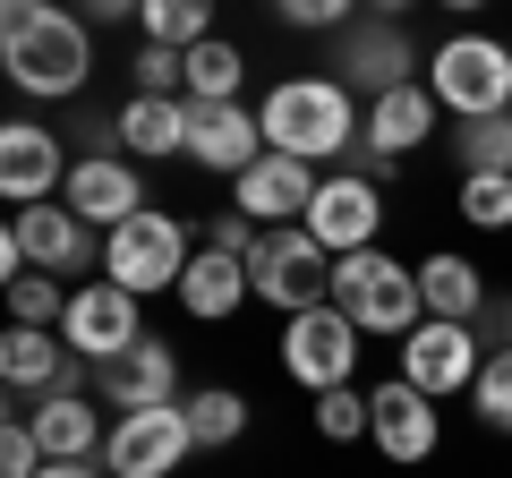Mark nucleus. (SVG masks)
Instances as JSON below:
<instances>
[{
	"label": "nucleus",
	"instance_id": "4",
	"mask_svg": "<svg viewBox=\"0 0 512 478\" xmlns=\"http://www.w3.org/2000/svg\"><path fill=\"white\" fill-rule=\"evenodd\" d=\"M427 94H436L453 120H495V111H512V43L453 35L427 60Z\"/></svg>",
	"mask_w": 512,
	"mask_h": 478
},
{
	"label": "nucleus",
	"instance_id": "1",
	"mask_svg": "<svg viewBox=\"0 0 512 478\" xmlns=\"http://www.w3.org/2000/svg\"><path fill=\"white\" fill-rule=\"evenodd\" d=\"M0 69L9 86L35 94V103H69L94 69V43H86V18L52 9V0H9L0 9Z\"/></svg>",
	"mask_w": 512,
	"mask_h": 478
},
{
	"label": "nucleus",
	"instance_id": "14",
	"mask_svg": "<svg viewBox=\"0 0 512 478\" xmlns=\"http://www.w3.org/2000/svg\"><path fill=\"white\" fill-rule=\"evenodd\" d=\"M69 154H60V137L52 129H35V120H9V129H0V197L18 205H52L60 188H69Z\"/></svg>",
	"mask_w": 512,
	"mask_h": 478
},
{
	"label": "nucleus",
	"instance_id": "13",
	"mask_svg": "<svg viewBox=\"0 0 512 478\" xmlns=\"http://www.w3.org/2000/svg\"><path fill=\"white\" fill-rule=\"evenodd\" d=\"M0 376H9V393H35V402H69V393H86V359H77L60 333H35V325H9V342H0Z\"/></svg>",
	"mask_w": 512,
	"mask_h": 478
},
{
	"label": "nucleus",
	"instance_id": "34",
	"mask_svg": "<svg viewBox=\"0 0 512 478\" xmlns=\"http://www.w3.org/2000/svg\"><path fill=\"white\" fill-rule=\"evenodd\" d=\"M52 461H43V444H35V427L26 419H9L0 427V478H43Z\"/></svg>",
	"mask_w": 512,
	"mask_h": 478
},
{
	"label": "nucleus",
	"instance_id": "9",
	"mask_svg": "<svg viewBox=\"0 0 512 478\" xmlns=\"http://www.w3.org/2000/svg\"><path fill=\"white\" fill-rule=\"evenodd\" d=\"M478 368H487V342H478V325H436V316H427V325L402 342V385H419L427 402H444V393H470Z\"/></svg>",
	"mask_w": 512,
	"mask_h": 478
},
{
	"label": "nucleus",
	"instance_id": "24",
	"mask_svg": "<svg viewBox=\"0 0 512 478\" xmlns=\"http://www.w3.org/2000/svg\"><path fill=\"white\" fill-rule=\"evenodd\" d=\"M120 129V154L154 163V154H188V103H163V94H128V111L111 120Z\"/></svg>",
	"mask_w": 512,
	"mask_h": 478
},
{
	"label": "nucleus",
	"instance_id": "12",
	"mask_svg": "<svg viewBox=\"0 0 512 478\" xmlns=\"http://www.w3.org/2000/svg\"><path fill=\"white\" fill-rule=\"evenodd\" d=\"M60 342H69L86 368H111L120 350L146 342V325H137V299H128L120 282H86V291L69 299V325H60Z\"/></svg>",
	"mask_w": 512,
	"mask_h": 478
},
{
	"label": "nucleus",
	"instance_id": "37",
	"mask_svg": "<svg viewBox=\"0 0 512 478\" xmlns=\"http://www.w3.org/2000/svg\"><path fill=\"white\" fill-rule=\"evenodd\" d=\"M291 26H342V0H282Z\"/></svg>",
	"mask_w": 512,
	"mask_h": 478
},
{
	"label": "nucleus",
	"instance_id": "2",
	"mask_svg": "<svg viewBox=\"0 0 512 478\" xmlns=\"http://www.w3.org/2000/svg\"><path fill=\"white\" fill-rule=\"evenodd\" d=\"M256 120H265V154H291V163H333V154L359 146V111H350V86L342 77H282L265 103H256Z\"/></svg>",
	"mask_w": 512,
	"mask_h": 478
},
{
	"label": "nucleus",
	"instance_id": "36",
	"mask_svg": "<svg viewBox=\"0 0 512 478\" xmlns=\"http://www.w3.org/2000/svg\"><path fill=\"white\" fill-rule=\"evenodd\" d=\"M478 342H487V350H512V299H487V316H478Z\"/></svg>",
	"mask_w": 512,
	"mask_h": 478
},
{
	"label": "nucleus",
	"instance_id": "16",
	"mask_svg": "<svg viewBox=\"0 0 512 478\" xmlns=\"http://www.w3.org/2000/svg\"><path fill=\"white\" fill-rule=\"evenodd\" d=\"M367 444H376L384 461H436V444H444L436 402H427L419 385H402V376H384V385L367 393Z\"/></svg>",
	"mask_w": 512,
	"mask_h": 478
},
{
	"label": "nucleus",
	"instance_id": "18",
	"mask_svg": "<svg viewBox=\"0 0 512 478\" xmlns=\"http://www.w3.org/2000/svg\"><path fill=\"white\" fill-rule=\"evenodd\" d=\"M436 111H444V103H436L427 86L376 94V103H367V129H359V163H367V180H376V171H393L410 146H427V137H436Z\"/></svg>",
	"mask_w": 512,
	"mask_h": 478
},
{
	"label": "nucleus",
	"instance_id": "21",
	"mask_svg": "<svg viewBox=\"0 0 512 478\" xmlns=\"http://www.w3.org/2000/svg\"><path fill=\"white\" fill-rule=\"evenodd\" d=\"M419 52H410V35L393 18H367V26H350V43H342V86L350 94H402V86H419Z\"/></svg>",
	"mask_w": 512,
	"mask_h": 478
},
{
	"label": "nucleus",
	"instance_id": "3",
	"mask_svg": "<svg viewBox=\"0 0 512 478\" xmlns=\"http://www.w3.org/2000/svg\"><path fill=\"white\" fill-rule=\"evenodd\" d=\"M333 308H342L359 333H393V342H410V333L427 325L419 265H393L384 248H367V257H342V265H333Z\"/></svg>",
	"mask_w": 512,
	"mask_h": 478
},
{
	"label": "nucleus",
	"instance_id": "11",
	"mask_svg": "<svg viewBox=\"0 0 512 478\" xmlns=\"http://www.w3.org/2000/svg\"><path fill=\"white\" fill-rule=\"evenodd\" d=\"M60 205H69L86 231H120L128 214H146V180H137V163L128 154H77V171H69V188H60Z\"/></svg>",
	"mask_w": 512,
	"mask_h": 478
},
{
	"label": "nucleus",
	"instance_id": "22",
	"mask_svg": "<svg viewBox=\"0 0 512 478\" xmlns=\"http://www.w3.org/2000/svg\"><path fill=\"white\" fill-rule=\"evenodd\" d=\"M26 427H35L43 461H103V444H111L103 410H94L86 393H69V402H35V410H26Z\"/></svg>",
	"mask_w": 512,
	"mask_h": 478
},
{
	"label": "nucleus",
	"instance_id": "5",
	"mask_svg": "<svg viewBox=\"0 0 512 478\" xmlns=\"http://www.w3.org/2000/svg\"><path fill=\"white\" fill-rule=\"evenodd\" d=\"M188 265H197V257H188V231H180L171 214H154V205H146V214H128L120 231L103 239V282H120L128 299H146V291H180Z\"/></svg>",
	"mask_w": 512,
	"mask_h": 478
},
{
	"label": "nucleus",
	"instance_id": "30",
	"mask_svg": "<svg viewBox=\"0 0 512 478\" xmlns=\"http://www.w3.org/2000/svg\"><path fill=\"white\" fill-rule=\"evenodd\" d=\"M69 282H60V274H18V282H9V316H18V325H35V333H60V325H69Z\"/></svg>",
	"mask_w": 512,
	"mask_h": 478
},
{
	"label": "nucleus",
	"instance_id": "20",
	"mask_svg": "<svg viewBox=\"0 0 512 478\" xmlns=\"http://www.w3.org/2000/svg\"><path fill=\"white\" fill-rule=\"evenodd\" d=\"M188 163L222 171V180L256 171V163H265V120L239 111V103H205V111L188 103Z\"/></svg>",
	"mask_w": 512,
	"mask_h": 478
},
{
	"label": "nucleus",
	"instance_id": "6",
	"mask_svg": "<svg viewBox=\"0 0 512 478\" xmlns=\"http://www.w3.org/2000/svg\"><path fill=\"white\" fill-rule=\"evenodd\" d=\"M248 291L282 316H308V308H333V257L316 248L308 231H265L248 257Z\"/></svg>",
	"mask_w": 512,
	"mask_h": 478
},
{
	"label": "nucleus",
	"instance_id": "38",
	"mask_svg": "<svg viewBox=\"0 0 512 478\" xmlns=\"http://www.w3.org/2000/svg\"><path fill=\"white\" fill-rule=\"evenodd\" d=\"M43 478H111V470H103V461H52Z\"/></svg>",
	"mask_w": 512,
	"mask_h": 478
},
{
	"label": "nucleus",
	"instance_id": "33",
	"mask_svg": "<svg viewBox=\"0 0 512 478\" xmlns=\"http://www.w3.org/2000/svg\"><path fill=\"white\" fill-rule=\"evenodd\" d=\"M461 214L478 231H512V180H461Z\"/></svg>",
	"mask_w": 512,
	"mask_h": 478
},
{
	"label": "nucleus",
	"instance_id": "8",
	"mask_svg": "<svg viewBox=\"0 0 512 478\" xmlns=\"http://www.w3.org/2000/svg\"><path fill=\"white\" fill-rule=\"evenodd\" d=\"M282 368L299 376L308 393H342L350 368H359V325L342 308H308L282 325Z\"/></svg>",
	"mask_w": 512,
	"mask_h": 478
},
{
	"label": "nucleus",
	"instance_id": "19",
	"mask_svg": "<svg viewBox=\"0 0 512 478\" xmlns=\"http://www.w3.org/2000/svg\"><path fill=\"white\" fill-rule=\"evenodd\" d=\"M9 239H18V257H26V274H86L103 248H94V231L69 214V205H26L18 222H9Z\"/></svg>",
	"mask_w": 512,
	"mask_h": 478
},
{
	"label": "nucleus",
	"instance_id": "35",
	"mask_svg": "<svg viewBox=\"0 0 512 478\" xmlns=\"http://www.w3.org/2000/svg\"><path fill=\"white\" fill-rule=\"evenodd\" d=\"M256 239H265V231H256L248 214H214V231H205V248H222V257H239V265H248V257H256Z\"/></svg>",
	"mask_w": 512,
	"mask_h": 478
},
{
	"label": "nucleus",
	"instance_id": "27",
	"mask_svg": "<svg viewBox=\"0 0 512 478\" xmlns=\"http://www.w3.org/2000/svg\"><path fill=\"white\" fill-rule=\"evenodd\" d=\"M453 154H461V180H512V111H495V120H461Z\"/></svg>",
	"mask_w": 512,
	"mask_h": 478
},
{
	"label": "nucleus",
	"instance_id": "17",
	"mask_svg": "<svg viewBox=\"0 0 512 478\" xmlns=\"http://www.w3.org/2000/svg\"><path fill=\"white\" fill-rule=\"evenodd\" d=\"M231 188H239V197H231V214H248L256 231H299L325 180H316L308 163H291V154H265V163H256V171H239Z\"/></svg>",
	"mask_w": 512,
	"mask_h": 478
},
{
	"label": "nucleus",
	"instance_id": "28",
	"mask_svg": "<svg viewBox=\"0 0 512 478\" xmlns=\"http://www.w3.org/2000/svg\"><path fill=\"white\" fill-rule=\"evenodd\" d=\"M137 26H146V43H163V52H197V43H214V9H205V0H146Z\"/></svg>",
	"mask_w": 512,
	"mask_h": 478
},
{
	"label": "nucleus",
	"instance_id": "25",
	"mask_svg": "<svg viewBox=\"0 0 512 478\" xmlns=\"http://www.w3.org/2000/svg\"><path fill=\"white\" fill-rule=\"evenodd\" d=\"M239 299H248V265L222 257V248H197V265L180 274V308L205 316V325H222V316H239Z\"/></svg>",
	"mask_w": 512,
	"mask_h": 478
},
{
	"label": "nucleus",
	"instance_id": "29",
	"mask_svg": "<svg viewBox=\"0 0 512 478\" xmlns=\"http://www.w3.org/2000/svg\"><path fill=\"white\" fill-rule=\"evenodd\" d=\"M239 77H248V60H239V43H197V52H188V103H239Z\"/></svg>",
	"mask_w": 512,
	"mask_h": 478
},
{
	"label": "nucleus",
	"instance_id": "10",
	"mask_svg": "<svg viewBox=\"0 0 512 478\" xmlns=\"http://www.w3.org/2000/svg\"><path fill=\"white\" fill-rule=\"evenodd\" d=\"M188 453H197L188 410H137V419H111L103 470H111V478H171Z\"/></svg>",
	"mask_w": 512,
	"mask_h": 478
},
{
	"label": "nucleus",
	"instance_id": "26",
	"mask_svg": "<svg viewBox=\"0 0 512 478\" xmlns=\"http://www.w3.org/2000/svg\"><path fill=\"white\" fill-rule=\"evenodd\" d=\"M180 410H188V436H197V453H222V444L248 436V402H239L231 385H197Z\"/></svg>",
	"mask_w": 512,
	"mask_h": 478
},
{
	"label": "nucleus",
	"instance_id": "15",
	"mask_svg": "<svg viewBox=\"0 0 512 478\" xmlns=\"http://www.w3.org/2000/svg\"><path fill=\"white\" fill-rule=\"evenodd\" d=\"M94 393H103V410H120V419H137V410H180V359H171V342H137L120 350L111 368H94Z\"/></svg>",
	"mask_w": 512,
	"mask_h": 478
},
{
	"label": "nucleus",
	"instance_id": "32",
	"mask_svg": "<svg viewBox=\"0 0 512 478\" xmlns=\"http://www.w3.org/2000/svg\"><path fill=\"white\" fill-rule=\"evenodd\" d=\"M316 436H325V444H359V436H367V393H359V385L316 393Z\"/></svg>",
	"mask_w": 512,
	"mask_h": 478
},
{
	"label": "nucleus",
	"instance_id": "23",
	"mask_svg": "<svg viewBox=\"0 0 512 478\" xmlns=\"http://www.w3.org/2000/svg\"><path fill=\"white\" fill-rule=\"evenodd\" d=\"M419 299H427L436 325H478V316H487V282H478V265L453 257V248L419 265Z\"/></svg>",
	"mask_w": 512,
	"mask_h": 478
},
{
	"label": "nucleus",
	"instance_id": "7",
	"mask_svg": "<svg viewBox=\"0 0 512 478\" xmlns=\"http://www.w3.org/2000/svg\"><path fill=\"white\" fill-rule=\"evenodd\" d=\"M299 231H308L333 265H342V257H367V248H376V231H384V188L367 180V171H342V180L316 188V205H308V222H299Z\"/></svg>",
	"mask_w": 512,
	"mask_h": 478
},
{
	"label": "nucleus",
	"instance_id": "31",
	"mask_svg": "<svg viewBox=\"0 0 512 478\" xmlns=\"http://www.w3.org/2000/svg\"><path fill=\"white\" fill-rule=\"evenodd\" d=\"M470 410L495 436H512V350H487V368H478V385H470Z\"/></svg>",
	"mask_w": 512,
	"mask_h": 478
}]
</instances>
